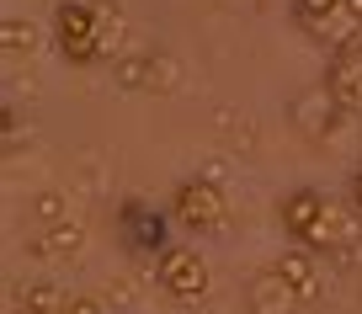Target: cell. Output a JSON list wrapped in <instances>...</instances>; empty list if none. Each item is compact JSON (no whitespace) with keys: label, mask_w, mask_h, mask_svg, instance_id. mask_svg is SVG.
I'll return each mask as SVG.
<instances>
[{"label":"cell","mask_w":362,"mask_h":314,"mask_svg":"<svg viewBox=\"0 0 362 314\" xmlns=\"http://www.w3.org/2000/svg\"><path fill=\"white\" fill-rule=\"evenodd\" d=\"M117 235H123V245L134 250V256L144 261H160L170 245V219L155 214L144 197H128L123 208H117Z\"/></svg>","instance_id":"277c9868"},{"label":"cell","mask_w":362,"mask_h":314,"mask_svg":"<svg viewBox=\"0 0 362 314\" xmlns=\"http://www.w3.org/2000/svg\"><path fill=\"white\" fill-rule=\"evenodd\" d=\"M149 69H155V59H123V64H117V86L149 91Z\"/></svg>","instance_id":"2e32d148"},{"label":"cell","mask_w":362,"mask_h":314,"mask_svg":"<svg viewBox=\"0 0 362 314\" xmlns=\"http://www.w3.org/2000/svg\"><path fill=\"white\" fill-rule=\"evenodd\" d=\"M341 6H346V0H293V16H298L304 27H325Z\"/></svg>","instance_id":"5bb4252c"},{"label":"cell","mask_w":362,"mask_h":314,"mask_svg":"<svg viewBox=\"0 0 362 314\" xmlns=\"http://www.w3.org/2000/svg\"><path fill=\"white\" fill-rule=\"evenodd\" d=\"M33 219L64 224V197H59V192H37V197H33Z\"/></svg>","instance_id":"e0dca14e"},{"label":"cell","mask_w":362,"mask_h":314,"mask_svg":"<svg viewBox=\"0 0 362 314\" xmlns=\"http://www.w3.org/2000/svg\"><path fill=\"white\" fill-rule=\"evenodd\" d=\"M293 303H304V298H298V288H293L277 267L261 272V277L250 282V309H256V314H288Z\"/></svg>","instance_id":"9c48e42d"},{"label":"cell","mask_w":362,"mask_h":314,"mask_svg":"<svg viewBox=\"0 0 362 314\" xmlns=\"http://www.w3.org/2000/svg\"><path fill=\"white\" fill-rule=\"evenodd\" d=\"M357 219H362V214L351 208V197H346V202H336V197H330V202H325V214H320V224L309 229V240H304V245H315V250H336V256H341V250H351V245L362 240Z\"/></svg>","instance_id":"8992f818"},{"label":"cell","mask_w":362,"mask_h":314,"mask_svg":"<svg viewBox=\"0 0 362 314\" xmlns=\"http://www.w3.org/2000/svg\"><path fill=\"white\" fill-rule=\"evenodd\" d=\"M325 192H320V187H298V192H288V197H283V229H288V235H293V240H309V229H315L320 224V214H325Z\"/></svg>","instance_id":"ba28073f"},{"label":"cell","mask_w":362,"mask_h":314,"mask_svg":"<svg viewBox=\"0 0 362 314\" xmlns=\"http://www.w3.org/2000/svg\"><path fill=\"white\" fill-rule=\"evenodd\" d=\"M64 314H102V298H96V293H75V298L64 303Z\"/></svg>","instance_id":"ac0fdd59"},{"label":"cell","mask_w":362,"mask_h":314,"mask_svg":"<svg viewBox=\"0 0 362 314\" xmlns=\"http://www.w3.org/2000/svg\"><path fill=\"white\" fill-rule=\"evenodd\" d=\"M155 282L165 288V298L197 303V298H208V261L197 256V245H181V240H170L165 256L155 261Z\"/></svg>","instance_id":"3957f363"},{"label":"cell","mask_w":362,"mask_h":314,"mask_svg":"<svg viewBox=\"0 0 362 314\" xmlns=\"http://www.w3.org/2000/svg\"><path fill=\"white\" fill-rule=\"evenodd\" d=\"M80 245H86V235H80L75 224H48V235L33 240V256H43V261H69V256H80Z\"/></svg>","instance_id":"7c38bea8"},{"label":"cell","mask_w":362,"mask_h":314,"mask_svg":"<svg viewBox=\"0 0 362 314\" xmlns=\"http://www.w3.org/2000/svg\"><path fill=\"white\" fill-rule=\"evenodd\" d=\"M112 0H59L54 6V43L69 64H102V11Z\"/></svg>","instance_id":"6da1fadb"},{"label":"cell","mask_w":362,"mask_h":314,"mask_svg":"<svg viewBox=\"0 0 362 314\" xmlns=\"http://www.w3.org/2000/svg\"><path fill=\"white\" fill-rule=\"evenodd\" d=\"M64 303H69V293L54 277H27L16 288V309L22 314H64Z\"/></svg>","instance_id":"8fae6325"},{"label":"cell","mask_w":362,"mask_h":314,"mask_svg":"<svg viewBox=\"0 0 362 314\" xmlns=\"http://www.w3.org/2000/svg\"><path fill=\"white\" fill-rule=\"evenodd\" d=\"M325 86H330V96H336V107L346 117L362 112V27H351V33L336 43L330 69H325Z\"/></svg>","instance_id":"5b68a950"},{"label":"cell","mask_w":362,"mask_h":314,"mask_svg":"<svg viewBox=\"0 0 362 314\" xmlns=\"http://www.w3.org/2000/svg\"><path fill=\"white\" fill-rule=\"evenodd\" d=\"M346 197H351V208H357V214H362V165L351 170V187H346Z\"/></svg>","instance_id":"d6986e66"},{"label":"cell","mask_w":362,"mask_h":314,"mask_svg":"<svg viewBox=\"0 0 362 314\" xmlns=\"http://www.w3.org/2000/svg\"><path fill=\"white\" fill-rule=\"evenodd\" d=\"M336 117H346V112L336 107L330 86H315V91H304V96L293 101V123H298V134H304V139H325Z\"/></svg>","instance_id":"52a82bcc"},{"label":"cell","mask_w":362,"mask_h":314,"mask_svg":"<svg viewBox=\"0 0 362 314\" xmlns=\"http://www.w3.org/2000/svg\"><path fill=\"white\" fill-rule=\"evenodd\" d=\"M123 48V11H117V0L102 11V59H112Z\"/></svg>","instance_id":"9a60e30c"},{"label":"cell","mask_w":362,"mask_h":314,"mask_svg":"<svg viewBox=\"0 0 362 314\" xmlns=\"http://www.w3.org/2000/svg\"><path fill=\"white\" fill-rule=\"evenodd\" d=\"M170 219H176L187 235H214V229H224V219H229V197L214 187V181L187 176L176 187V197H170Z\"/></svg>","instance_id":"7a4b0ae2"},{"label":"cell","mask_w":362,"mask_h":314,"mask_svg":"<svg viewBox=\"0 0 362 314\" xmlns=\"http://www.w3.org/2000/svg\"><path fill=\"white\" fill-rule=\"evenodd\" d=\"M272 267L283 272L288 282H293L298 288V298H315L320 293V267H315V245H304V240H298L293 250H283V256L272 261Z\"/></svg>","instance_id":"30bf717a"},{"label":"cell","mask_w":362,"mask_h":314,"mask_svg":"<svg viewBox=\"0 0 362 314\" xmlns=\"http://www.w3.org/2000/svg\"><path fill=\"white\" fill-rule=\"evenodd\" d=\"M0 43H6V54H33L37 48V27L33 22H22V16H6V22H0Z\"/></svg>","instance_id":"4fadbf2b"}]
</instances>
